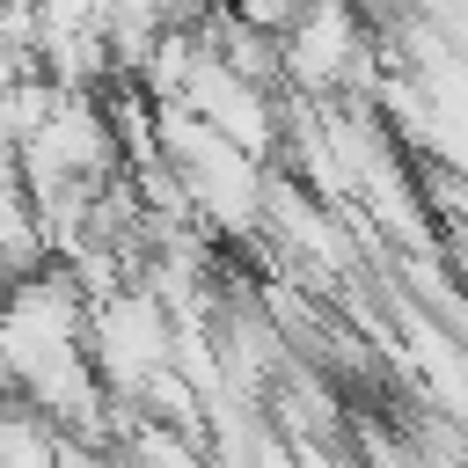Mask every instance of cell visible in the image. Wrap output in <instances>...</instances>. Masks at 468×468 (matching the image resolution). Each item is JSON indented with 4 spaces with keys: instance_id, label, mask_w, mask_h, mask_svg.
Returning a JSON list of instances; mask_svg holds the SVG:
<instances>
[{
    "instance_id": "6da1fadb",
    "label": "cell",
    "mask_w": 468,
    "mask_h": 468,
    "mask_svg": "<svg viewBox=\"0 0 468 468\" xmlns=\"http://www.w3.org/2000/svg\"><path fill=\"white\" fill-rule=\"evenodd\" d=\"M88 358L110 388V402H139V388L176 366V322L146 285H110L88 292Z\"/></svg>"
},
{
    "instance_id": "7a4b0ae2",
    "label": "cell",
    "mask_w": 468,
    "mask_h": 468,
    "mask_svg": "<svg viewBox=\"0 0 468 468\" xmlns=\"http://www.w3.org/2000/svg\"><path fill=\"white\" fill-rule=\"evenodd\" d=\"M278 58L300 88H344L351 58H358V15L351 0H307L300 22L278 37Z\"/></svg>"
}]
</instances>
